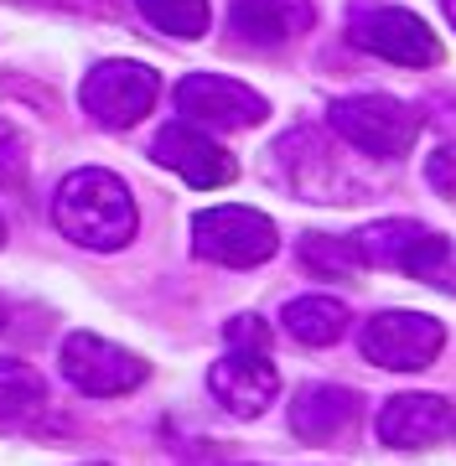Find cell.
Returning a JSON list of instances; mask_svg holds the SVG:
<instances>
[{"mask_svg":"<svg viewBox=\"0 0 456 466\" xmlns=\"http://www.w3.org/2000/svg\"><path fill=\"white\" fill-rule=\"evenodd\" d=\"M363 358L394 373H421L436 363V352L446 348V327L425 311H379L358 337Z\"/></svg>","mask_w":456,"mask_h":466,"instance_id":"5","label":"cell"},{"mask_svg":"<svg viewBox=\"0 0 456 466\" xmlns=\"http://www.w3.org/2000/svg\"><path fill=\"white\" fill-rule=\"evenodd\" d=\"M151 156L167 171H177L187 187L198 192H213V187H228L238 177L234 156L213 140V135L198 125V119H177V125H161L151 140Z\"/></svg>","mask_w":456,"mask_h":466,"instance_id":"8","label":"cell"},{"mask_svg":"<svg viewBox=\"0 0 456 466\" xmlns=\"http://www.w3.org/2000/svg\"><path fill=\"white\" fill-rule=\"evenodd\" d=\"M208 389H213V400H218L228 415L254 420V415H265V410H270L280 379H275L270 352L228 348V358H223V363H213V373H208Z\"/></svg>","mask_w":456,"mask_h":466,"instance_id":"11","label":"cell"},{"mask_svg":"<svg viewBox=\"0 0 456 466\" xmlns=\"http://www.w3.org/2000/svg\"><path fill=\"white\" fill-rule=\"evenodd\" d=\"M311 0H234L228 26L249 47H286L301 32H311Z\"/></svg>","mask_w":456,"mask_h":466,"instance_id":"13","label":"cell"},{"mask_svg":"<svg viewBox=\"0 0 456 466\" xmlns=\"http://www.w3.org/2000/svg\"><path fill=\"white\" fill-rule=\"evenodd\" d=\"M21 167H26V146H21V135L0 119V182H21Z\"/></svg>","mask_w":456,"mask_h":466,"instance_id":"21","label":"cell"},{"mask_svg":"<svg viewBox=\"0 0 456 466\" xmlns=\"http://www.w3.org/2000/svg\"><path fill=\"white\" fill-rule=\"evenodd\" d=\"M223 342L228 348H254V352H270V327L259 317H234L223 327Z\"/></svg>","mask_w":456,"mask_h":466,"instance_id":"19","label":"cell"},{"mask_svg":"<svg viewBox=\"0 0 456 466\" xmlns=\"http://www.w3.org/2000/svg\"><path fill=\"white\" fill-rule=\"evenodd\" d=\"M156 94H161L156 73L146 63H130V57H109V63H99L84 78V88H78L84 109L99 119L104 130H130L136 119L151 115Z\"/></svg>","mask_w":456,"mask_h":466,"instance_id":"4","label":"cell"},{"mask_svg":"<svg viewBox=\"0 0 456 466\" xmlns=\"http://www.w3.org/2000/svg\"><path fill=\"white\" fill-rule=\"evenodd\" d=\"M177 109L198 125H213V130H249L270 115V104L249 84L223 78V73H187L177 84Z\"/></svg>","mask_w":456,"mask_h":466,"instance_id":"9","label":"cell"},{"mask_svg":"<svg viewBox=\"0 0 456 466\" xmlns=\"http://www.w3.org/2000/svg\"><path fill=\"white\" fill-rule=\"evenodd\" d=\"M88 466H104V461H88Z\"/></svg>","mask_w":456,"mask_h":466,"instance_id":"25","label":"cell"},{"mask_svg":"<svg viewBox=\"0 0 456 466\" xmlns=\"http://www.w3.org/2000/svg\"><path fill=\"white\" fill-rule=\"evenodd\" d=\"M0 238H5V223H0Z\"/></svg>","mask_w":456,"mask_h":466,"instance_id":"24","label":"cell"},{"mask_svg":"<svg viewBox=\"0 0 456 466\" xmlns=\"http://www.w3.org/2000/svg\"><path fill=\"white\" fill-rule=\"evenodd\" d=\"M332 130L348 140L363 156H379V161H394L415 146L421 135V115L410 104L389 99V94H353V99L332 104Z\"/></svg>","mask_w":456,"mask_h":466,"instance_id":"2","label":"cell"},{"mask_svg":"<svg viewBox=\"0 0 456 466\" xmlns=\"http://www.w3.org/2000/svg\"><path fill=\"white\" fill-rule=\"evenodd\" d=\"M280 327L306 348H332L348 337V306L338 296H296L280 311Z\"/></svg>","mask_w":456,"mask_h":466,"instance_id":"15","label":"cell"},{"mask_svg":"<svg viewBox=\"0 0 456 466\" xmlns=\"http://www.w3.org/2000/svg\"><path fill=\"white\" fill-rule=\"evenodd\" d=\"M425 182L436 187L441 198H451L456 202V140L451 146H441L431 161H425Z\"/></svg>","mask_w":456,"mask_h":466,"instance_id":"20","label":"cell"},{"mask_svg":"<svg viewBox=\"0 0 456 466\" xmlns=\"http://www.w3.org/2000/svg\"><path fill=\"white\" fill-rule=\"evenodd\" d=\"M451 435V404L441 394H400L379 410V441L394 451H425Z\"/></svg>","mask_w":456,"mask_h":466,"instance_id":"12","label":"cell"},{"mask_svg":"<svg viewBox=\"0 0 456 466\" xmlns=\"http://www.w3.org/2000/svg\"><path fill=\"white\" fill-rule=\"evenodd\" d=\"M358 254L363 265L379 269H400V275H415V280H436V269L446 265V238L436 228H425L415 218H379L358 233Z\"/></svg>","mask_w":456,"mask_h":466,"instance_id":"6","label":"cell"},{"mask_svg":"<svg viewBox=\"0 0 456 466\" xmlns=\"http://www.w3.org/2000/svg\"><path fill=\"white\" fill-rule=\"evenodd\" d=\"M63 373L73 389H84L88 400H115L146 383V363L119 342H104L94 332H73L63 342Z\"/></svg>","mask_w":456,"mask_h":466,"instance_id":"7","label":"cell"},{"mask_svg":"<svg viewBox=\"0 0 456 466\" xmlns=\"http://www.w3.org/2000/svg\"><path fill=\"white\" fill-rule=\"evenodd\" d=\"M353 425H358V394H348L338 383H311L290 404V431L311 446H327V441L348 435Z\"/></svg>","mask_w":456,"mask_h":466,"instance_id":"14","label":"cell"},{"mask_svg":"<svg viewBox=\"0 0 456 466\" xmlns=\"http://www.w3.org/2000/svg\"><path fill=\"white\" fill-rule=\"evenodd\" d=\"M441 5H446V21L456 26V0H441Z\"/></svg>","mask_w":456,"mask_h":466,"instance_id":"22","label":"cell"},{"mask_svg":"<svg viewBox=\"0 0 456 466\" xmlns=\"http://www.w3.org/2000/svg\"><path fill=\"white\" fill-rule=\"evenodd\" d=\"M353 42L363 52H373V57H384V63H400V67L441 63L436 32L415 11H400V5H373V11L353 16Z\"/></svg>","mask_w":456,"mask_h":466,"instance_id":"10","label":"cell"},{"mask_svg":"<svg viewBox=\"0 0 456 466\" xmlns=\"http://www.w3.org/2000/svg\"><path fill=\"white\" fill-rule=\"evenodd\" d=\"M301 259L317 275H353L363 265V254H358V238H332V233H311L301 244Z\"/></svg>","mask_w":456,"mask_h":466,"instance_id":"18","label":"cell"},{"mask_svg":"<svg viewBox=\"0 0 456 466\" xmlns=\"http://www.w3.org/2000/svg\"><path fill=\"white\" fill-rule=\"evenodd\" d=\"M136 5H140V16L151 21L156 32L187 36V42H198V36L208 32V21H213L208 0H136Z\"/></svg>","mask_w":456,"mask_h":466,"instance_id":"17","label":"cell"},{"mask_svg":"<svg viewBox=\"0 0 456 466\" xmlns=\"http://www.w3.org/2000/svg\"><path fill=\"white\" fill-rule=\"evenodd\" d=\"M0 327H5V306H0Z\"/></svg>","mask_w":456,"mask_h":466,"instance_id":"23","label":"cell"},{"mask_svg":"<svg viewBox=\"0 0 456 466\" xmlns=\"http://www.w3.org/2000/svg\"><path fill=\"white\" fill-rule=\"evenodd\" d=\"M52 223L63 228V238L84 244V249H125L136 238V198L119 182L115 171L84 167L63 177L57 198H52Z\"/></svg>","mask_w":456,"mask_h":466,"instance_id":"1","label":"cell"},{"mask_svg":"<svg viewBox=\"0 0 456 466\" xmlns=\"http://www.w3.org/2000/svg\"><path fill=\"white\" fill-rule=\"evenodd\" d=\"M42 410V379L36 368L16 363V358H0V425H16V420Z\"/></svg>","mask_w":456,"mask_h":466,"instance_id":"16","label":"cell"},{"mask_svg":"<svg viewBox=\"0 0 456 466\" xmlns=\"http://www.w3.org/2000/svg\"><path fill=\"white\" fill-rule=\"evenodd\" d=\"M192 249L203 254L208 265H228V269H249L265 265L280 238H275V223L254 208H203L192 218Z\"/></svg>","mask_w":456,"mask_h":466,"instance_id":"3","label":"cell"}]
</instances>
